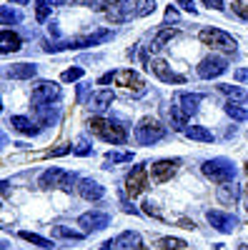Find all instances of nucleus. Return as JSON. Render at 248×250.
<instances>
[{
	"label": "nucleus",
	"mask_w": 248,
	"mask_h": 250,
	"mask_svg": "<svg viewBox=\"0 0 248 250\" xmlns=\"http://www.w3.org/2000/svg\"><path fill=\"white\" fill-rule=\"evenodd\" d=\"M201 103H203V95L201 93H178L173 98V108L168 110L171 113L173 130H185V123H188V118L196 115Z\"/></svg>",
	"instance_id": "obj_1"
},
{
	"label": "nucleus",
	"mask_w": 248,
	"mask_h": 250,
	"mask_svg": "<svg viewBox=\"0 0 248 250\" xmlns=\"http://www.w3.org/2000/svg\"><path fill=\"white\" fill-rule=\"evenodd\" d=\"M88 128H90V133L95 138L106 140V143H113V145H123L128 140V130L123 128V125H118V123H113L108 118H100V115L88 120Z\"/></svg>",
	"instance_id": "obj_2"
},
{
	"label": "nucleus",
	"mask_w": 248,
	"mask_h": 250,
	"mask_svg": "<svg viewBox=\"0 0 248 250\" xmlns=\"http://www.w3.org/2000/svg\"><path fill=\"white\" fill-rule=\"evenodd\" d=\"M198 40L203 45H208L213 50H221L225 55H233L238 50V40L233 35H228L225 30H221V28H203L198 33Z\"/></svg>",
	"instance_id": "obj_3"
},
{
	"label": "nucleus",
	"mask_w": 248,
	"mask_h": 250,
	"mask_svg": "<svg viewBox=\"0 0 248 250\" xmlns=\"http://www.w3.org/2000/svg\"><path fill=\"white\" fill-rule=\"evenodd\" d=\"M201 170H203V175L208 178V180H213V183H233L236 180V175H238V168L233 165V160H228V158H213V160H205L203 165H201Z\"/></svg>",
	"instance_id": "obj_4"
},
{
	"label": "nucleus",
	"mask_w": 248,
	"mask_h": 250,
	"mask_svg": "<svg viewBox=\"0 0 248 250\" xmlns=\"http://www.w3.org/2000/svg\"><path fill=\"white\" fill-rule=\"evenodd\" d=\"M135 143L138 145H153V143H158L160 138H165V125L160 123V120H156V118H143L138 125H135Z\"/></svg>",
	"instance_id": "obj_5"
},
{
	"label": "nucleus",
	"mask_w": 248,
	"mask_h": 250,
	"mask_svg": "<svg viewBox=\"0 0 248 250\" xmlns=\"http://www.w3.org/2000/svg\"><path fill=\"white\" fill-rule=\"evenodd\" d=\"M78 178L73 173H66L63 168H48L43 175H40L38 185L43 188V190H50V188H60V190H66V193H73V183Z\"/></svg>",
	"instance_id": "obj_6"
},
{
	"label": "nucleus",
	"mask_w": 248,
	"mask_h": 250,
	"mask_svg": "<svg viewBox=\"0 0 248 250\" xmlns=\"http://www.w3.org/2000/svg\"><path fill=\"white\" fill-rule=\"evenodd\" d=\"M115 85H120L123 90H126V93H131V95H143V93H146V80H143L135 70H118L115 73Z\"/></svg>",
	"instance_id": "obj_7"
},
{
	"label": "nucleus",
	"mask_w": 248,
	"mask_h": 250,
	"mask_svg": "<svg viewBox=\"0 0 248 250\" xmlns=\"http://www.w3.org/2000/svg\"><path fill=\"white\" fill-rule=\"evenodd\" d=\"M106 18L111 23H128V20L135 18V8L133 0H115V3L106 5Z\"/></svg>",
	"instance_id": "obj_8"
},
{
	"label": "nucleus",
	"mask_w": 248,
	"mask_h": 250,
	"mask_svg": "<svg viewBox=\"0 0 248 250\" xmlns=\"http://www.w3.org/2000/svg\"><path fill=\"white\" fill-rule=\"evenodd\" d=\"M225 70H228V60L225 58H218V55H208L201 60L198 65V75L203 80H213V78H221Z\"/></svg>",
	"instance_id": "obj_9"
},
{
	"label": "nucleus",
	"mask_w": 248,
	"mask_h": 250,
	"mask_svg": "<svg viewBox=\"0 0 248 250\" xmlns=\"http://www.w3.org/2000/svg\"><path fill=\"white\" fill-rule=\"evenodd\" d=\"M146 188H148V170H146V165H135V168L128 173V178H126V193L131 198H138Z\"/></svg>",
	"instance_id": "obj_10"
},
{
	"label": "nucleus",
	"mask_w": 248,
	"mask_h": 250,
	"mask_svg": "<svg viewBox=\"0 0 248 250\" xmlns=\"http://www.w3.org/2000/svg\"><path fill=\"white\" fill-rule=\"evenodd\" d=\"M78 225L83 228V233H98V230L111 225V215L100 213V210H90V213H83L78 218Z\"/></svg>",
	"instance_id": "obj_11"
},
{
	"label": "nucleus",
	"mask_w": 248,
	"mask_h": 250,
	"mask_svg": "<svg viewBox=\"0 0 248 250\" xmlns=\"http://www.w3.org/2000/svg\"><path fill=\"white\" fill-rule=\"evenodd\" d=\"M205 220H208L218 233H223V235H228V233H233L236 228H238V218L236 215H231V213H221V210H208L205 213Z\"/></svg>",
	"instance_id": "obj_12"
},
{
	"label": "nucleus",
	"mask_w": 248,
	"mask_h": 250,
	"mask_svg": "<svg viewBox=\"0 0 248 250\" xmlns=\"http://www.w3.org/2000/svg\"><path fill=\"white\" fill-rule=\"evenodd\" d=\"M60 98V85H55V83L50 80H43V83H38L35 90H33V103L35 105H50L53 100Z\"/></svg>",
	"instance_id": "obj_13"
},
{
	"label": "nucleus",
	"mask_w": 248,
	"mask_h": 250,
	"mask_svg": "<svg viewBox=\"0 0 248 250\" xmlns=\"http://www.w3.org/2000/svg\"><path fill=\"white\" fill-rule=\"evenodd\" d=\"M151 70H153V75L158 78V80H163V83H168V85H183L185 83V78L183 75H178V73H173L171 70V65L165 60H160V58H156V60H151V65H148Z\"/></svg>",
	"instance_id": "obj_14"
},
{
	"label": "nucleus",
	"mask_w": 248,
	"mask_h": 250,
	"mask_svg": "<svg viewBox=\"0 0 248 250\" xmlns=\"http://www.w3.org/2000/svg\"><path fill=\"white\" fill-rule=\"evenodd\" d=\"M111 38H113V30H95V33H88V35L73 38V50L93 48V45H100V43H108Z\"/></svg>",
	"instance_id": "obj_15"
},
{
	"label": "nucleus",
	"mask_w": 248,
	"mask_h": 250,
	"mask_svg": "<svg viewBox=\"0 0 248 250\" xmlns=\"http://www.w3.org/2000/svg\"><path fill=\"white\" fill-rule=\"evenodd\" d=\"M176 170H178V160H158V163H153V168H151V173H153V183H168L173 175H176Z\"/></svg>",
	"instance_id": "obj_16"
},
{
	"label": "nucleus",
	"mask_w": 248,
	"mask_h": 250,
	"mask_svg": "<svg viewBox=\"0 0 248 250\" xmlns=\"http://www.w3.org/2000/svg\"><path fill=\"white\" fill-rule=\"evenodd\" d=\"M216 198L221 205H236V200L241 198V188L233 183H221L218 185V190H216Z\"/></svg>",
	"instance_id": "obj_17"
},
{
	"label": "nucleus",
	"mask_w": 248,
	"mask_h": 250,
	"mask_svg": "<svg viewBox=\"0 0 248 250\" xmlns=\"http://www.w3.org/2000/svg\"><path fill=\"white\" fill-rule=\"evenodd\" d=\"M78 193L86 200H100L103 195H106V188H103L100 183H95V180H90V178H83L80 185H78Z\"/></svg>",
	"instance_id": "obj_18"
},
{
	"label": "nucleus",
	"mask_w": 248,
	"mask_h": 250,
	"mask_svg": "<svg viewBox=\"0 0 248 250\" xmlns=\"http://www.w3.org/2000/svg\"><path fill=\"white\" fill-rule=\"evenodd\" d=\"M20 45H23V40H20L18 33H13V30H8V28L0 33V53H3V55L20 50Z\"/></svg>",
	"instance_id": "obj_19"
},
{
	"label": "nucleus",
	"mask_w": 248,
	"mask_h": 250,
	"mask_svg": "<svg viewBox=\"0 0 248 250\" xmlns=\"http://www.w3.org/2000/svg\"><path fill=\"white\" fill-rule=\"evenodd\" d=\"M8 75L13 80H33L38 75V65H33V62H18V65H13L8 70Z\"/></svg>",
	"instance_id": "obj_20"
},
{
	"label": "nucleus",
	"mask_w": 248,
	"mask_h": 250,
	"mask_svg": "<svg viewBox=\"0 0 248 250\" xmlns=\"http://www.w3.org/2000/svg\"><path fill=\"white\" fill-rule=\"evenodd\" d=\"M113 100H115V95H113L111 90H100V93L90 95L88 105H90V108H93L95 113H103L106 108H111V105H113Z\"/></svg>",
	"instance_id": "obj_21"
},
{
	"label": "nucleus",
	"mask_w": 248,
	"mask_h": 250,
	"mask_svg": "<svg viewBox=\"0 0 248 250\" xmlns=\"http://www.w3.org/2000/svg\"><path fill=\"white\" fill-rule=\"evenodd\" d=\"M178 35V30H173V28H163L158 35H153V40H151V45H148V50L151 53H158V50H163L165 48V43H171V40Z\"/></svg>",
	"instance_id": "obj_22"
},
{
	"label": "nucleus",
	"mask_w": 248,
	"mask_h": 250,
	"mask_svg": "<svg viewBox=\"0 0 248 250\" xmlns=\"http://www.w3.org/2000/svg\"><path fill=\"white\" fill-rule=\"evenodd\" d=\"M185 138L188 140H198V143H213V133L203 125H185Z\"/></svg>",
	"instance_id": "obj_23"
},
{
	"label": "nucleus",
	"mask_w": 248,
	"mask_h": 250,
	"mask_svg": "<svg viewBox=\"0 0 248 250\" xmlns=\"http://www.w3.org/2000/svg\"><path fill=\"white\" fill-rule=\"evenodd\" d=\"M10 125H13V130H18V133H23V135H38V128L33 125V120H28L25 115H13L10 118Z\"/></svg>",
	"instance_id": "obj_24"
},
{
	"label": "nucleus",
	"mask_w": 248,
	"mask_h": 250,
	"mask_svg": "<svg viewBox=\"0 0 248 250\" xmlns=\"http://www.w3.org/2000/svg\"><path fill=\"white\" fill-rule=\"evenodd\" d=\"M35 108V115H38V123L40 125H55L60 113L53 110V105H33Z\"/></svg>",
	"instance_id": "obj_25"
},
{
	"label": "nucleus",
	"mask_w": 248,
	"mask_h": 250,
	"mask_svg": "<svg viewBox=\"0 0 248 250\" xmlns=\"http://www.w3.org/2000/svg\"><path fill=\"white\" fill-rule=\"evenodd\" d=\"M218 90L223 95H228L231 100H236V103H246L248 100V93L243 88H238V85H228V83H223V85H218Z\"/></svg>",
	"instance_id": "obj_26"
},
{
	"label": "nucleus",
	"mask_w": 248,
	"mask_h": 250,
	"mask_svg": "<svg viewBox=\"0 0 248 250\" xmlns=\"http://www.w3.org/2000/svg\"><path fill=\"white\" fill-rule=\"evenodd\" d=\"M138 243H140V235L133 233V230H126V233H120V235L115 238V248H120V250H131V248L138 245Z\"/></svg>",
	"instance_id": "obj_27"
},
{
	"label": "nucleus",
	"mask_w": 248,
	"mask_h": 250,
	"mask_svg": "<svg viewBox=\"0 0 248 250\" xmlns=\"http://www.w3.org/2000/svg\"><path fill=\"white\" fill-rule=\"evenodd\" d=\"M53 235H55V238H66V240H75V243H80L86 233H75L73 228H66V225H53Z\"/></svg>",
	"instance_id": "obj_28"
},
{
	"label": "nucleus",
	"mask_w": 248,
	"mask_h": 250,
	"mask_svg": "<svg viewBox=\"0 0 248 250\" xmlns=\"http://www.w3.org/2000/svg\"><path fill=\"white\" fill-rule=\"evenodd\" d=\"M20 238H23L25 243H33V245H38V248H43V250H50L53 248V243L48 240V238H43V235H38V233H28V230H23V233H18Z\"/></svg>",
	"instance_id": "obj_29"
},
{
	"label": "nucleus",
	"mask_w": 248,
	"mask_h": 250,
	"mask_svg": "<svg viewBox=\"0 0 248 250\" xmlns=\"http://www.w3.org/2000/svg\"><path fill=\"white\" fill-rule=\"evenodd\" d=\"M133 8H135V18H146L156 10V0H133Z\"/></svg>",
	"instance_id": "obj_30"
},
{
	"label": "nucleus",
	"mask_w": 248,
	"mask_h": 250,
	"mask_svg": "<svg viewBox=\"0 0 248 250\" xmlns=\"http://www.w3.org/2000/svg\"><path fill=\"white\" fill-rule=\"evenodd\" d=\"M0 20H3V25H18L23 18H20L18 10H10V5H3L0 8Z\"/></svg>",
	"instance_id": "obj_31"
},
{
	"label": "nucleus",
	"mask_w": 248,
	"mask_h": 250,
	"mask_svg": "<svg viewBox=\"0 0 248 250\" xmlns=\"http://www.w3.org/2000/svg\"><path fill=\"white\" fill-rule=\"evenodd\" d=\"M225 113H228L233 120H238V123H246L248 120V110H243L241 105H238V103H225Z\"/></svg>",
	"instance_id": "obj_32"
},
{
	"label": "nucleus",
	"mask_w": 248,
	"mask_h": 250,
	"mask_svg": "<svg viewBox=\"0 0 248 250\" xmlns=\"http://www.w3.org/2000/svg\"><path fill=\"white\" fill-rule=\"evenodd\" d=\"M158 245H160V250H180V248H185V240H180V238H160Z\"/></svg>",
	"instance_id": "obj_33"
},
{
	"label": "nucleus",
	"mask_w": 248,
	"mask_h": 250,
	"mask_svg": "<svg viewBox=\"0 0 248 250\" xmlns=\"http://www.w3.org/2000/svg\"><path fill=\"white\" fill-rule=\"evenodd\" d=\"M48 15H50V5H45L43 0H38V5H35V18H38V23H43Z\"/></svg>",
	"instance_id": "obj_34"
},
{
	"label": "nucleus",
	"mask_w": 248,
	"mask_h": 250,
	"mask_svg": "<svg viewBox=\"0 0 248 250\" xmlns=\"http://www.w3.org/2000/svg\"><path fill=\"white\" fill-rule=\"evenodd\" d=\"M63 78L66 83H73V80H80L83 78V68H68V70H63Z\"/></svg>",
	"instance_id": "obj_35"
},
{
	"label": "nucleus",
	"mask_w": 248,
	"mask_h": 250,
	"mask_svg": "<svg viewBox=\"0 0 248 250\" xmlns=\"http://www.w3.org/2000/svg\"><path fill=\"white\" fill-rule=\"evenodd\" d=\"M106 158H108L111 163H128V160H133V153H113V150H111Z\"/></svg>",
	"instance_id": "obj_36"
},
{
	"label": "nucleus",
	"mask_w": 248,
	"mask_h": 250,
	"mask_svg": "<svg viewBox=\"0 0 248 250\" xmlns=\"http://www.w3.org/2000/svg\"><path fill=\"white\" fill-rule=\"evenodd\" d=\"M233 13L241 15L243 20H248V3H243V0H236V3H233Z\"/></svg>",
	"instance_id": "obj_37"
},
{
	"label": "nucleus",
	"mask_w": 248,
	"mask_h": 250,
	"mask_svg": "<svg viewBox=\"0 0 248 250\" xmlns=\"http://www.w3.org/2000/svg\"><path fill=\"white\" fill-rule=\"evenodd\" d=\"M90 153H93V148H90L88 143H78L75 148H73V155H80V158H86V155H90Z\"/></svg>",
	"instance_id": "obj_38"
},
{
	"label": "nucleus",
	"mask_w": 248,
	"mask_h": 250,
	"mask_svg": "<svg viewBox=\"0 0 248 250\" xmlns=\"http://www.w3.org/2000/svg\"><path fill=\"white\" fill-rule=\"evenodd\" d=\"M171 23H178V10L173 5L165 10V18H163V25H171Z\"/></svg>",
	"instance_id": "obj_39"
},
{
	"label": "nucleus",
	"mask_w": 248,
	"mask_h": 250,
	"mask_svg": "<svg viewBox=\"0 0 248 250\" xmlns=\"http://www.w3.org/2000/svg\"><path fill=\"white\" fill-rule=\"evenodd\" d=\"M143 213H148V215H156V218H160V213H158V208L153 205V200H146V203H143Z\"/></svg>",
	"instance_id": "obj_40"
},
{
	"label": "nucleus",
	"mask_w": 248,
	"mask_h": 250,
	"mask_svg": "<svg viewBox=\"0 0 248 250\" xmlns=\"http://www.w3.org/2000/svg\"><path fill=\"white\" fill-rule=\"evenodd\" d=\"M176 3H178L185 13H193V15H196V5H193V0H176Z\"/></svg>",
	"instance_id": "obj_41"
},
{
	"label": "nucleus",
	"mask_w": 248,
	"mask_h": 250,
	"mask_svg": "<svg viewBox=\"0 0 248 250\" xmlns=\"http://www.w3.org/2000/svg\"><path fill=\"white\" fill-rule=\"evenodd\" d=\"M203 5L213 10H223V0H203Z\"/></svg>",
	"instance_id": "obj_42"
},
{
	"label": "nucleus",
	"mask_w": 248,
	"mask_h": 250,
	"mask_svg": "<svg viewBox=\"0 0 248 250\" xmlns=\"http://www.w3.org/2000/svg\"><path fill=\"white\" fill-rule=\"evenodd\" d=\"M115 80V73H106L103 78H98V85H106V83H113Z\"/></svg>",
	"instance_id": "obj_43"
},
{
	"label": "nucleus",
	"mask_w": 248,
	"mask_h": 250,
	"mask_svg": "<svg viewBox=\"0 0 248 250\" xmlns=\"http://www.w3.org/2000/svg\"><path fill=\"white\" fill-rule=\"evenodd\" d=\"M120 205H123V210H126V213H133V215H138V210H135V208H133V205H131V203H128L126 198L120 200Z\"/></svg>",
	"instance_id": "obj_44"
},
{
	"label": "nucleus",
	"mask_w": 248,
	"mask_h": 250,
	"mask_svg": "<svg viewBox=\"0 0 248 250\" xmlns=\"http://www.w3.org/2000/svg\"><path fill=\"white\" fill-rule=\"evenodd\" d=\"M248 78V68H241V70H236V80H246Z\"/></svg>",
	"instance_id": "obj_45"
},
{
	"label": "nucleus",
	"mask_w": 248,
	"mask_h": 250,
	"mask_svg": "<svg viewBox=\"0 0 248 250\" xmlns=\"http://www.w3.org/2000/svg\"><path fill=\"white\" fill-rule=\"evenodd\" d=\"M43 3L53 8V5H63V3H68V0H43Z\"/></svg>",
	"instance_id": "obj_46"
},
{
	"label": "nucleus",
	"mask_w": 248,
	"mask_h": 250,
	"mask_svg": "<svg viewBox=\"0 0 248 250\" xmlns=\"http://www.w3.org/2000/svg\"><path fill=\"white\" fill-rule=\"evenodd\" d=\"M73 3H75V5H95L98 0H73Z\"/></svg>",
	"instance_id": "obj_47"
},
{
	"label": "nucleus",
	"mask_w": 248,
	"mask_h": 250,
	"mask_svg": "<svg viewBox=\"0 0 248 250\" xmlns=\"http://www.w3.org/2000/svg\"><path fill=\"white\" fill-rule=\"evenodd\" d=\"M113 248H115V240H108V243H103L100 250H113Z\"/></svg>",
	"instance_id": "obj_48"
},
{
	"label": "nucleus",
	"mask_w": 248,
	"mask_h": 250,
	"mask_svg": "<svg viewBox=\"0 0 248 250\" xmlns=\"http://www.w3.org/2000/svg\"><path fill=\"white\" fill-rule=\"evenodd\" d=\"M8 3H15V5H28L30 0H8Z\"/></svg>",
	"instance_id": "obj_49"
},
{
	"label": "nucleus",
	"mask_w": 248,
	"mask_h": 250,
	"mask_svg": "<svg viewBox=\"0 0 248 250\" xmlns=\"http://www.w3.org/2000/svg\"><path fill=\"white\" fill-rule=\"evenodd\" d=\"M246 213H248V183H246Z\"/></svg>",
	"instance_id": "obj_50"
},
{
	"label": "nucleus",
	"mask_w": 248,
	"mask_h": 250,
	"mask_svg": "<svg viewBox=\"0 0 248 250\" xmlns=\"http://www.w3.org/2000/svg\"><path fill=\"white\" fill-rule=\"evenodd\" d=\"M135 250H148V248H143V245H138V248H135Z\"/></svg>",
	"instance_id": "obj_51"
},
{
	"label": "nucleus",
	"mask_w": 248,
	"mask_h": 250,
	"mask_svg": "<svg viewBox=\"0 0 248 250\" xmlns=\"http://www.w3.org/2000/svg\"><path fill=\"white\" fill-rule=\"evenodd\" d=\"M238 250H248V245H241V248H238Z\"/></svg>",
	"instance_id": "obj_52"
},
{
	"label": "nucleus",
	"mask_w": 248,
	"mask_h": 250,
	"mask_svg": "<svg viewBox=\"0 0 248 250\" xmlns=\"http://www.w3.org/2000/svg\"><path fill=\"white\" fill-rule=\"evenodd\" d=\"M246 173H248V163H246Z\"/></svg>",
	"instance_id": "obj_53"
}]
</instances>
